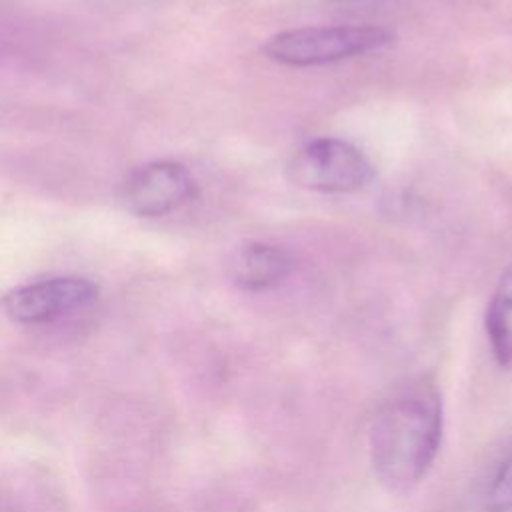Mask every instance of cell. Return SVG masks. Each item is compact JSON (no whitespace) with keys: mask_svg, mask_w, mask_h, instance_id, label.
Returning <instances> with one entry per match:
<instances>
[{"mask_svg":"<svg viewBox=\"0 0 512 512\" xmlns=\"http://www.w3.org/2000/svg\"><path fill=\"white\" fill-rule=\"evenodd\" d=\"M442 426V396L432 378L420 376L398 388L370 428V462L378 482L390 492L412 490L436 460Z\"/></svg>","mask_w":512,"mask_h":512,"instance_id":"1","label":"cell"},{"mask_svg":"<svg viewBox=\"0 0 512 512\" xmlns=\"http://www.w3.org/2000/svg\"><path fill=\"white\" fill-rule=\"evenodd\" d=\"M394 34L382 26H304L276 32L262 44L264 56L286 66H322L384 48Z\"/></svg>","mask_w":512,"mask_h":512,"instance_id":"2","label":"cell"},{"mask_svg":"<svg viewBox=\"0 0 512 512\" xmlns=\"http://www.w3.org/2000/svg\"><path fill=\"white\" fill-rule=\"evenodd\" d=\"M286 176L294 186L324 194H348L366 188L374 176V164L354 144L322 136L300 146L286 164Z\"/></svg>","mask_w":512,"mask_h":512,"instance_id":"3","label":"cell"},{"mask_svg":"<svg viewBox=\"0 0 512 512\" xmlns=\"http://www.w3.org/2000/svg\"><path fill=\"white\" fill-rule=\"evenodd\" d=\"M98 298V286L80 276H54L10 290L2 306L20 324H46L88 308Z\"/></svg>","mask_w":512,"mask_h":512,"instance_id":"4","label":"cell"},{"mask_svg":"<svg viewBox=\"0 0 512 512\" xmlns=\"http://www.w3.org/2000/svg\"><path fill=\"white\" fill-rule=\"evenodd\" d=\"M196 196L190 170L176 160H156L138 168L126 184L128 208L146 218L170 214Z\"/></svg>","mask_w":512,"mask_h":512,"instance_id":"5","label":"cell"},{"mask_svg":"<svg viewBox=\"0 0 512 512\" xmlns=\"http://www.w3.org/2000/svg\"><path fill=\"white\" fill-rule=\"evenodd\" d=\"M294 270L292 254L276 244L248 242L228 260L232 282L246 292H266L282 286Z\"/></svg>","mask_w":512,"mask_h":512,"instance_id":"6","label":"cell"},{"mask_svg":"<svg viewBox=\"0 0 512 512\" xmlns=\"http://www.w3.org/2000/svg\"><path fill=\"white\" fill-rule=\"evenodd\" d=\"M486 336L500 366H512V262L502 272L486 308Z\"/></svg>","mask_w":512,"mask_h":512,"instance_id":"7","label":"cell"},{"mask_svg":"<svg viewBox=\"0 0 512 512\" xmlns=\"http://www.w3.org/2000/svg\"><path fill=\"white\" fill-rule=\"evenodd\" d=\"M486 508L490 512H512V448L498 464L488 484Z\"/></svg>","mask_w":512,"mask_h":512,"instance_id":"8","label":"cell"},{"mask_svg":"<svg viewBox=\"0 0 512 512\" xmlns=\"http://www.w3.org/2000/svg\"><path fill=\"white\" fill-rule=\"evenodd\" d=\"M344 2H348V0H344Z\"/></svg>","mask_w":512,"mask_h":512,"instance_id":"9","label":"cell"}]
</instances>
